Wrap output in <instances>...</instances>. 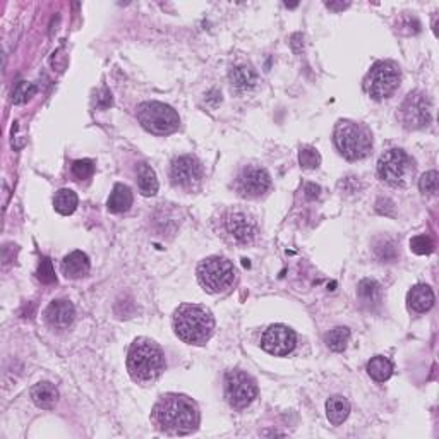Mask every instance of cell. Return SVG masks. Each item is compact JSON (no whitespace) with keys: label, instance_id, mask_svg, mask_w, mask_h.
Segmentation results:
<instances>
[{"label":"cell","instance_id":"2","mask_svg":"<svg viewBox=\"0 0 439 439\" xmlns=\"http://www.w3.org/2000/svg\"><path fill=\"white\" fill-rule=\"evenodd\" d=\"M165 362L163 350L154 340L146 337L136 338L127 352L129 376L138 384L154 383L163 374Z\"/></svg>","mask_w":439,"mask_h":439},{"label":"cell","instance_id":"3","mask_svg":"<svg viewBox=\"0 0 439 439\" xmlns=\"http://www.w3.org/2000/svg\"><path fill=\"white\" fill-rule=\"evenodd\" d=\"M175 334L189 345H206L215 331V318L210 309L197 304H182L174 314Z\"/></svg>","mask_w":439,"mask_h":439},{"label":"cell","instance_id":"1","mask_svg":"<svg viewBox=\"0 0 439 439\" xmlns=\"http://www.w3.org/2000/svg\"><path fill=\"white\" fill-rule=\"evenodd\" d=\"M151 420L160 433L168 436H186L199 427V406L186 395L167 393L154 403Z\"/></svg>","mask_w":439,"mask_h":439},{"label":"cell","instance_id":"12","mask_svg":"<svg viewBox=\"0 0 439 439\" xmlns=\"http://www.w3.org/2000/svg\"><path fill=\"white\" fill-rule=\"evenodd\" d=\"M237 192L246 199H258L271 187V177L261 167H246L237 177Z\"/></svg>","mask_w":439,"mask_h":439},{"label":"cell","instance_id":"30","mask_svg":"<svg viewBox=\"0 0 439 439\" xmlns=\"http://www.w3.org/2000/svg\"><path fill=\"white\" fill-rule=\"evenodd\" d=\"M419 187L420 190H422L424 194H427V196H434V194L438 192L439 189V175L436 170H431V172H426V174L420 177L419 181Z\"/></svg>","mask_w":439,"mask_h":439},{"label":"cell","instance_id":"18","mask_svg":"<svg viewBox=\"0 0 439 439\" xmlns=\"http://www.w3.org/2000/svg\"><path fill=\"white\" fill-rule=\"evenodd\" d=\"M31 398H33L35 405L39 409L52 410L55 403L59 402V391L52 383H38L31 388Z\"/></svg>","mask_w":439,"mask_h":439},{"label":"cell","instance_id":"25","mask_svg":"<svg viewBox=\"0 0 439 439\" xmlns=\"http://www.w3.org/2000/svg\"><path fill=\"white\" fill-rule=\"evenodd\" d=\"M53 208H55L57 213L64 215H73L78 208V194L71 189H60L57 190L55 196H53Z\"/></svg>","mask_w":439,"mask_h":439},{"label":"cell","instance_id":"4","mask_svg":"<svg viewBox=\"0 0 439 439\" xmlns=\"http://www.w3.org/2000/svg\"><path fill=\"white\" fill-rule=\"evenodd\" d=\"M334 145L347 160H362L373 151V134L366 125L352 120H340L333 132Z\"/></svg>","mask_w":439,"mask_h":439},{"label":"cell","instance_id":"11","mask_svg":"<svg viewBox=\"0 0 439 439\" xmlns=\"http://www.w3.org/2000/svg\"><path fill=\"white\" fill-rule=\"evenodd\" d=\"M170 179L175 187L181 189H196L203 181V167L197 161V158L190 154L175 158L170 167Z\"/></svg>","mask_w":439,"mask_h":439},{"label":"cell","instance_id":"33","mask_svg":"<svg viewBox=\"0 0 439 439\" xmlns=\"http://www.w3.org/2000/svg\"><path fill=\"white\" fill-rule=\"evenodd\" d=\"M376 256L381 261H395L397 259V249H395V246L391 242H381L376 247Z\"/></svg>","mask_w":439,"mask_h":439},{"label":"cell","instance_id":"19","mask_svg":"<svg viewBox=\"0 0 439 439\" xmlns=\"http://www.w3.org/2000/svg\"><path fill=\"white\" fill-rule=\"evenodd\" d=\"M132 201H134V197H132L131 189L124 183H117L111 190L109 201H107V208H109L110 213H124L132 206Z\"/></svg>","mask_w":439,"mask_h":439},{"label":"cell","instance_id":"29","mask_svg":"<svg viewBox=\"0 0 439 439\" xmlns=\"http://www.w3.org/2000/svg\"><path fill=\"white\" fill-rule=\"evenodd\" d=\"M37 278H38V282L45 283V285H50V283L57 282L55 269H53L52 261H50L48 258H43L42 261H39L38 269H37Z\"/></svg>","mask_w":439,"mask_h":439},{"label":"cell","instance_id":"5","mask_svg":"<svg viewBox=\"0 0 439 439\" xmlns=\"http://www.w3.org/2000/svg\"><path fill=\"white\" fill-rule=\"evenodd\" d=\"M197 282L206 292L223 294L233 285L237 271L232 262L225 258L210 256L197 265Z\"/></svg>","mask_w":439,"mask_h":439},{"label":"cell","instance_id":"15","mask_svg":"<svg viewBox=\"0 0 439 439\" xmlns=\"http://www.w3.org/2000/svg\"><path fill=\"white\" fill-rule=\"evenodd\" d=\"M75 316V309L73 302L66 298H57L48 304L45 309V321L53 330H66L73 325Z\"/></svg>","mask_w":439,"mask_h":439},{"label":"cell","instance_id":"9","mask_svg":"<svg viewBox=\"0 0 439 439\" xmlns=\"http://www.w3.org/2000/svg\"><path fill=\"white\" fill-rule=\"evenodd\" d=\"M225 397L233 409H247L258 397L256 379L240 369L229 370L225 374Z\"/></svg>","mask_w":439,"mask_h":439},{"label":"cell","instance_id":"8","mask_svg":"<svg viewBox=\"0 0 439 439\" xmlns=\"http://www.w3.org/2000/svg\"><path fill=\"white\" fill-rule=\"evenodd\" d=\"M400 86V69L395 62L381 60L376 62L364 79L367 95L374 100H384L393 95Z\"/></svg>","mask_w":439,"mask_h":439},{"label":"cell","instance_id":"13","mask_svg":"<svg viewBox=\"0 0 439 439\" xmlns=\"http://www.w3.org/2000/svg\"><path fill=\"white\" fill-rule=\"evenodd\" d=\"M295 343H297L295 331L285 325H271L265 331V334L261 338L262 350H266L271 355H276V357L292 354Z\"/></svg>","mask_w":439,"mask_h":439},{"label":"cell","instance_id":"20","mask_svg":"<svg viewBox=\"0 0 439 439\" xmlns=\"http://www.w3.org/2000/svg\"><path fill=\"white\" fill-rule=\"evenodd\" d=\"M348 413H350V402L347 398L334 395L326 402V415H328V420L333 426L343 424L347 420Z\"/></svg>","mask_w":439,"mask_h":439},{"label":"cell","instance_id":"21","mask_svg":"<svg viewBox=\"0 0 439 439\" xmlns=\"http://www.w3.org/2000/svg\"><path fill=\"white\" fill-rule=\"evenodd\" d=\"M256 73L247 66H239L230 73V82H232V86L237 91H249V89L256 86Z\"/></svg>","mask_w":439,"mask_h":439},{"label":"cell","instance_id":"32","mask_svg":"<svg viewBox=\"0 0 439 439\" xmlns=\"http://www.w3.org/2000/svg\"><path fill=\"white\" fill-rule=\"evenodd\" d=\"M71 172L78 181H86L95 174V163L91 160H75L71 167Z\"/></svg>","mask_w":439,"mask_h":439},{"label":"cell","instance_id":"27","mask_svg":"<svg viewBox=\"0 0 439 439\" xmlns=\"http://www.w3.org/2000/svg\"><path fill=\"white\" fill-rule=\"evenodd\" d=\"M35 93H37V86L33 82L19 81L12 91V103L14 105H23L28 100H31V96H35Z\"/></svg>","mask_w":439,"mask_h":439},{"label":"cell","instance_id":"14","mask_svg":"<svg viewBox=\"0 0 439 439\" xmlns=\"http://www.w3.org/2000/svg\"><path fill=\"white\" fill-rule=\"evenodd\" d=\"M223 229L239 244H249L256 235V222L242 210H229L223 217Z\"/></svg>","mask_w":439,"mask_h":439},{"label":"cell","instance_id":"35","mask_svg":"<svg viewBox=\"0 0 439 439\" xmlns=\"http://www.w3.org/2000/svg\"><path fill=\"white\" fill-rule=\"evenodd\" d=\"M350 6V3H334V2H328L326 3V7H328V9H331V10H343V9H347V7Z\"/></svg>","mask_w":439,"mask_h":439},{"label":"cell","instance_id":"10","mask_svg":"<svg viewBox=\"0 0 439 439\" xmlns=\"http://www.w3.org/2000/svg\"><path fill=\"white\" fill-rule=\"evenodd\" d=\"M433 107L426 93L412 91L400 107V120L406 129H424L431 124Z\"/></svg>","mask_w":439,"mask_h":439},{"label":"cell","instance_id":"34","mask_svg":"<svg viewBox=\"0 0 439 439\" xmlns=\"http://www.w3.org/2000/svg\"><path fill=\"white\" fill-rule=\"evenodd\" d=\"M319 192H321V187L319 186H316V183H305L304 186V196L307 197L309 201H312V199H318L319 197Z\"/></svg>","mask_w":439,"mask_h":439},{"label":"cell","instance_id":"17","mask_svg":"<svg viewBox=\"0 0 439 439\" xmlns=\"http://www.w3.org/2000/svg\"><path fill=\"white\" fill-rule=\"evenodd\" d=\"M406 302L413 312H427L434 305V292L429 285H415L406 294Z\"/></svg>","mask_w":439,"mask_h":439},{"label":"cell","instance_id":"16","mask_svg":"<svg viewBox=\"0 0 439 439\" xmlns=\"http://www.w3.org/2000/svg\"><path fill=\"white\" fill-rule=\"evenodd\" d=\"M89 268H91L89 258L82 251H74V253L67 254L62 259V265H60V269H62L64 275L71 280H78L86 276L89 273Z\"/></svg>","mask_w":439,"mask_h":439},{"label":"cell","instance_id":"23","mask_svg":"<svg viewBox=\"0 0 439 439\" xmlns=\"http://www.w3.org/2000/svg\"><path fill=\"white\" fill-rule=\"evenodd\" d=\"M357 294L359 298H361L362 304L366 305H377L383 298V290H381V285L376 282V280L366 278L359 283L357 287Z\"/></svg>","mask_w":439,"mask_h":439},{"label":"cell","instance_id":"22","mask_svg":"<svg viewBox=\"0 0 439 439\" xmlns=\"http://www.w3.org/2000/svg\"><path fill=\"white\" fill-rule=\"evenodd\" d=\"M367 373H369V376L373 377L374 381L384 383V381L390 379L391 374H393V364H391L390 359L383 357V355H376V357H373L367 362Z\"/></svg>","mask_w":439,"mask_h":439},{"label":"cell","instance_id":"31","mask_svg":"<svg viewBox=\"0 0 439 439\" xmlns=\"http://www.w3.org/2000/svg\"><path fill=\"white\" fill-rule=\"evenodd\" d=\"M410 249L419 256L431 254L434 251V242L429 235H415L410 240Z\"/></svg>","mask_w":439,"mask_h":439},{"label":"cell","instance_id":"28","mask_svg":"<svg viewBox=\"0 0 439 439\" xmlns=\"http://www.w3.org/2000/svg\"><path fill=\"white\" fill-rule=\"evenodd\" d=\"M298 161H301V165L304 168L312 170V168H318L319 163H321V154H319L318 150H314V147L305 146L298 151Z\"/></svg>","mask_w":439,"mask_h":439},{"label":"cell","instance_id":"6","mask_svg":"<svg viewBox=\"0 0 439 439\" xmlns=\"http://www.w3.org/2000/svg\"><path fill=\"white\" fill-rule=\"evenodd\" d=\"M138 120L147 132L167 136L181 127V117L172 107L160 102H145L138 107Z\"/></svg>","mask_w":439,"mask_h":439},{"label":"cell","instance_id":"26","mask_svg":"<svg viewBox=\"0 0 439 439\" xmlns=\"http://www.w3.org/2000/svg\"><path fill=\"white\" fill-rule=\"evenodd\" d=\"M348 340H350V331L345 326H337L330 333H326L325 337V343L333 352H343L347 348Z\"/></svg>","mask_w":439,"mask_h":439},{"label":"cell","instance_id":"24","mask_svg":"<svg viewBox=\"0 0 439 439\" xmlns=\"http://www.w3.org/2000/svg\"><path fill=\"white\" fill-rule=\"evenodd\" d=\"M138 186L143 196H154L158 192V179L153 168L147 163H139Z\"/></svg>","mask_w":439,"mask_h":439},{"label":"cell","instance_id":"7","mask_svg":"<svg viewBox=\"0 0 439 439\" xmlns=\"http://www.w3.org/2000/svg\"><path fill=\"white\" fill-rule=\"evenodd\" d=\"M415 174L413 160L403 150H388L377 161V177L391 187H403Z\"/></svg>","mask_w":439,"mask_h":439}]
</instances>
